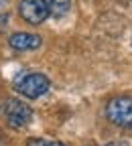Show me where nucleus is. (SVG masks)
<instances>
[{
	"label": "nucleus",
	"mask_w": 132,
	"mask_h": 146,
	"mask_svg": "<svg viewBox=\"0 0 132 146\" xmlns=\"http://www.w3.org/2000/svg\"><path fill=\"white\" fill-rule=\"evenodd\" d=\"M45 2H47V8H49V14L55 16V18L65 16L71 8V0H45Z\"/></svg>",
	"instance_id": "nucleus-6"
},
{
	"label": "nucleus",
	"mask_w": 132,
	"mask_h": 146,
	"mask_svg": "<svg viewBox=\"0 0 132 146\" xmlns=\"http://www.w3.org/2000/svg\"><path fill=\"white\" fill-rule=\"evenodd\" d=\"M51 87V81L47 75L43 73H21L16 79H14V89L18 91L21 96L29 98V100H37L45 96Z\"/></svg>",
	"instance_id": "nucleus-1"
},
{
	"label": "nucleus",
	"mask_w": 132,
	"mask_h": 146,
	"mask_svg": "<svg viewBox=\"0 0 132 146\" xmlns=\"http://www.w3.org/2000/svg\"><path fill=\"white\" fill-rule=\"evenodd\" d=\"M27 146H65V144L57 140H47V138H31Z\"/></svg>",
	"instance_id": "nucleus-7"
},
{
	"label": "nucleus",
	"mask_w": 132,
	"mask_h": 146,
	"mask_svg": "<svg viewBox=\"0 0 132 146\" xmlns=\"http://www.w3.org/2000/svg\"><path fill=\"white\" fill-rule=\"evenodd\" d=\"M18 14L29 25H41V23L47 21V16H51L45 0H21Z\"/></svg>",
	"instance_id": "nucleus-4"
},
{
	"label": "nucleus",
	"mask_w": 132,
	"mask_h": 146,
	"mask_svg": "<svg viewBox=\"0 0 132 146\" xmlns=\"http://www.w3.org/2000/svg\"><path fill=\"white\" fill-rule=\"evenodd\" d=\"M8 45L14 51H33V49L41 47V36L33 35V33H14V35H10Z\"/></svg>",
	"instance_id": "nucleus-5"
},
{
	"label": "nucleus",
	"mask_w": 132,
	"mask_h": 146,
	"mask_svg": "<svg viewBox=\"0 0 132 146\" xmlns=\"http://www.w3.org/2000/svg\"><path fill=\"white\" fill-rule=\"evenodd\" d=\"M106 118L120 128L132 130V96H116L106 104Z\"/></svg>",
	"instance_id": "nucleus-2"
},
{
	"label": "nucleus",
	"mask_w": 132,
	"mask_h": 146,
	"mask_svg": "<svg viewBox=\"0 0 132 146\" xmlns=\"http://www.w3.org/2000/svg\"><path fill=\"white\" fill-rule=\"evenodd\" d=\"M106 146H128L126 142H120V140H116V142H108Z\"/></svg>",
	"instance_id": "nucleus-8"
},
{
	"label": "nucleus",
	"mask_w": 132,
	"mask_h": 146,
	"mask_svg": "<svg viewBox=\"0 0 132 146\" xmlns=\"http://www.w3.org/2000/svg\"><path fill=\"white\" fill-rule=\"evenodd\" d=\"M4 118H6V122H8L10 128L21 130V128H25L33 120V110H31V106H27L21 100L8 98L4 102Z\"/></svg>",
	"instance_id": "nucleus-3"
}]
</instances>
